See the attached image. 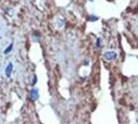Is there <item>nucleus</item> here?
I'll return each instance as SVG.
<instances>
[{
  "label": "nucleus",
  "instance_id": "f257e3e1",
  "mask_svg": "<svg viewBox=\"0 0 138 124\" xmlns=\"http://www.w3.org/2000/svg\"><path fill=\"white\" fill-rule=\"evenodd\" d=\"M30 99L32 101H35V100L38 99V88H32L30 91Z\"/></svg>",
  "mask_w": 138,
  "mask_h": 124
},
{
  "label": "nucleus",
  "instance_id": "f03ea898",
  "mask_svg": "<svg viewBox=\"0 0 138 124\" xmlns=\"http://www.w3.org/2000/svg\"><path fill=\"white\" fill-rule=\"evenodd\" d=\"M116 56H117V54H116L115 52H112V51L106 52V53L104 54V58H105L106 60H113V59L116 58Z\"/></svg>",
  "mask_w": 138,
  "mask_h": 124
},
{
  "label": "nucleus",
  "instance_id": "7ed1b4c3",
  "mask_svg": "<svg viewBox=\"0 0 138 124\" xmlns=\"http://www.w3.org/2000/svg\"><path fill=\"white\" fill-rule=\"evenodd\" d=\"M13 68H14V65H13L12 62H9L8 64H7V66L5 67V76L7 78L10 77V74H12V71H13Z\"/></svg>",
  "mask_w": 138,
  "mask_h": 124
},
{
  "label": "nucleus",
  "instance_id": "20e7f679",
  "mask_svg": "<svg viewBox=\"0 0 138 124\" xmlns=\"http://www.w3.org/2000/svg\"><path fill=\"white\" fill-rule=\"evenodd\" d=\"M98 20H99V17H97V16H95V15H90L89 18H88V21H89V22H96V21H98Z\"/></svg>",
  "mask_w": 138,
  "mask_h": 124
},
{
  "label": "nucleus",
  "instance_id": "39448f33",
  "mask_svg": "<svg viewBox=\"0 0 138 124\" xmlns=\"http://www.w3.org/2000/svg\"><path fill=\"white\" fill-rule=\"evenodd\" d=\"M13 46H14V43H10V45L8 46V48H6V49H5V50H4V54H5V55H7V54H8L9 52L13 50Z\"/></svg>",
  "mask_w": 138,
  "mask_h": 124
},
{
  "label": "nucleus",
  "instance_id": "423d86ee",
  "mask_svg": "<svg viewBox=\"0 0 138 124\" xmlns=\"http://www.w3.org/2000/svg\"><path fill=\"white\" fill-rule=\"evenodd\" d=\"M96 46H97L98 49L102 48V39H101V38H98L97 39V41H96Z\"/></svg>",
  "mask_w": 138,
  "mask_h": 124
},
{
  "label": "nucleus",
  "instance_id": "0eeeda50",
  "mask_svg": "<svg viewBox=\"0 0 138 124\" xmlns=\"http://www.w3.org/2000/svg\"><path fill=\"white\" fill-rule=\"evenodd\" d=\"M36 81H38V80H36V76H33V81H31V84H32V86H34V85H35Z\"/></svg>",
  "mask_w": 138,
  "mask_h": 124
},
{
  "label": "nucleus",
  "instance_id": "6e6552de",
  "mask_svg": "<svg viewBox=\"0 0 138 124\" xmlns=\"http://www.w3.org/2000/svg\"><path fill=\"white\" fill-rule=\"evenodd\" d=\"M84 65H88V61H87V60L84 61Z\"/></svg>",
  "mask_w": 138,
  "mask_h": 124
},
{
  "label": "nucleus",
  "instance_id": "1a4fd4ad",
  "mask_svg": "<svg viewBox=\"0 0 138 124\" xmlns=\"http://www.w3.org/2000/svg\"><path fill=\"white\" fill-rule=\"evenodd\" d=\"M89 1H92H92H93V0H89Z\"/></svg>",
  "mask_w": 138,
  "mask_h": 124
},
{
  "label": "nucleus",
  "instance_id": "9d476101",
  "mask_svg": "<svg viewBox=\"0 0 138 124\" xmlns=\"http://www.w3.org/2000/svg\"><path fill=\"white\" fill-rule=\"evenodd\" d=\"M137 58H138V56H137Z\"/></svg>",
  "mask_w": 138,
  "mask_h": 124
}]
</instances>
